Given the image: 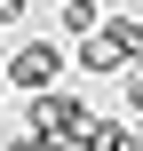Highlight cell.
I'll return each mask as SVG.
<instances>
[{
    "label": "cell",
    "instance_id": "obj_1",
    "mask_svg": "<svg viewBox=\"0 0 143 151\" xmlns=\"http://www.w3.org/2000/svg\"><path fill=\"white\" fill-rule=\"evenodd\" d=\"M64 64H72V56H64V40H24V48L8 56V72H0V80H8V88H24V96H40V88H56V80H64Z\"/></svg>",
    "mask_w": 143,
    "mask_h": 151
},
{
    "label": "cell",
    "instance_id": "obj_2",
    "mask_svg": "<svg viewBox=\"0 0 143 151\" xmlns=\"http://www.w3.org/2000/svg\"><path fill=\"white\" fill-rule=\"evenodd\" d=\"M72 64H80V72H96V80H103V72H127V56L111 48V32H103V24H96V32H80V48H72Z\"/></svg>",
    "mask_w": 143,
    "mask_h": 151
},
{
    "label": "cell",
    "instance_id": "obj_3",
    "mask_svg": "<svg viewBox=\"0 0 143 151\" xmlns=\"http://www.w3.org/2000/svg\"><path fill=\"white\" fill-rule=\"evenodd\" d=\"M103 32H111V48H119L127 64L143 56V24H135V16H103Z\"/></svg>",
    "mask_w": 143,
    "mask_h": 151
},
{
    "label": "cell",
    "instance_id": "obj_4",
    "mask_svg": "<svg viewBox=\"0 0 143 151\" xmlns=\"http://www.w3.org/2000/svg\"><path fill=\"white\" fill-rule=\"evenodd\" d=\"M96 24H103L96 0H64V32H96Z\"/></svg>",
    "mask_w": 143,
    "mask_h": 151
},
{
    "label": "cell",
    "instance_id": "obj_5",
    "mask_svg": "<svg viewBox=\"0 0 143 151\" xmlns=\"http://www.w3.org/2000/svg\"><path fill=\"white\" fill-rule=\"evenodd\" d=\"M127 104H135V111H143V56H135V64H127Z\"/></svg>",
    "mask_w": 143,
    "mask_h": 151
},
{
    "label": "cell",
    "instance_id": "obj_6",
    "mask_svg": "<svg viewBox=\"0 0 143 151\" xmlns=\"http://www.w3.org/2000/svg\"><path fill=\"white\" fill-rule=\"evenodd\" d=\"M32 16V0H0V24H24Z\"/></svg>",
    "mask_w": 143,
    "mask_h": 151
},
{
    "label": "cell",
    "instance_id": "obj_7",
    "mask_svg": "<svg viewBox=\"0 0 143 151\" xmlns=\"http://www.w3.org/2000/svg\"><path fill=\"white\" fill-rule=\"evenodd\" d=\"M8 151H48V143H40V135H24V143H8Z\"/></svg>",
    "mask_w": 143,
    "mask_h": 151
}]
</instances>
